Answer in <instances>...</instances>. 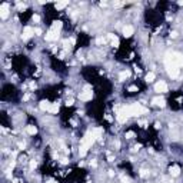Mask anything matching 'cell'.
Instances as JSON below:
<instances>
[{"instance_id":"60d3db41","label":"cell","mask_w":183,"mask_h":183,"mask_svg":"<svg viewBox=\"0 0 183 183\" xmlns=\"http://www.w3.org/2000/svg\"><path fill=\"white\" fill-rule=\"evenodd\" d=\"M139 125H140V126H143V127H144V126H146V122H139Z\"/></svg>"},{"instance_id":"30bf717a","label":"cell","mask_w":183,"mask_h":183,"mask_svg":"<svg viewBox=\"0 0 183 183\" xmlns=\"http://www.w3.org/2000/svg\"><path fill=\"white\" fill-rule=\"evenodd\" d=\"M59 37V31H54V30H49L47 31V34H46V40H49V42H52V40H56Z\"/></svg>"},{"instance_id":"8992f818","label":"cell","mask_w":183,"mask_h":183,"mask_svg":"<svg viewBox=\"0 0 183 183\" xmlns=\"http://www.w3.org/2000/svg\"><path fill=\"white\" fill-rule=\"evenodd\" d=\"M155 92H157V93H165V92H167V85H166L165 82H157L156 85H155Z\"/></svg>"},{"instance_id":"74e56055","label":"cell","mask_w":183,"mask_h":183,"mask_svg":"<svg viewBox=\"0 0 183 183\" xmlns=\"http://www.w3.org/2000/svg\"><path fill=\"white\" fill-rule=\"evenodd\" d=\"M29 97H30V94L27 93V94H24V97H23V99H24V100H29Z\"/></svg>"},{"instance_id":"4fadbf2b","label":"cell","mask_w":183,"mask_h":183,"mask_svg":"<svg viewBox=\"0 0 183 183\" xmlns=\"http://www.w3.org/2000/svg\"><path fill=\"white\" fill-rule=\"evenodd\" d=\"M62 22L60 20H57V22H53V24H52V29L50 30H54V31H60V29H62Z\"/></svg>"},{"instance_id":"8d00e7d4","label":"cell","mask_w":183,"mask_h":183,"mask_svg":"<svg viewBox=\"0 0 183 183\" xmlns=\"http://www.w3.org/2000/svg\"><path fill=\"white\" fill-rule=\"evenodd\" d=\"M30 87H31V89H36V83H34V82H31V83H30Z\"/></svg>"},{"instance_id":"603a6c76","label":"cell","mask_w":183,"mask_h":183,"mask_svg":"<svg viewBox=\"0 0 183 183\" xmlns=\"http://www.w3.org/2000/svg\"><path fill=\"white\" fill-rule=\"evenodd\" d=\"M16 6H17V9H20V10H24V9H26V5H24V3H20V2H17V3H16Z\"/></svg>"},{"instance_id":"f35d334b","label":"cell","mask_w":183,"mask_h":183,"mask_svg":"<svg viewBox=\"0 0 183 183\" xmlns=\"http://www.w3.org/2000/svg\"><path fill=\"white\" fill-rule=\"evenodd\" d=\"M62 163H63V165H66V163H67V159H66V157H63V159H62Z\"/></svg>"},{"instance_id":"2e32d148","label":"cell","mask_w":183,"mask_h":183,"mask_svg":"<svg viewBox=\"0 0 183 183\" xmlns=\"http://www.w3.org/2000/svg\"><path fill=\"white\" fill-rule=\"evenodd\" d=\"M109 39H112V46H115V47H117V46H119V39H117L115 34L109 33Z\"/></svg>"},{"instance_id":"5bb4252c","label":"cell","mask_w":183,"mask_h":183,"mask_svg":"<svg viewBox=\"0 0 183 183\" xmlns=\"http://www.w3.org/2000/svg\"><path fill=\"white\" fill-rule=\"evenodd\" d=\"M50 106H52V103H49L47 100H43V102H40V104H39V107H40L42 110H49Z\"/></svg>"},{"instance_id":"f546056e","label":"cell","mask_w":183,"mask_h":183,"mask_svg":"<svg viewBox=\"0 0 183 183\" xmlns=\"http://www.w3.org/2000/svg\"><path fill=\"white\" fill-rule=\"evenodd\" d=\"M113 6H115V7H120V6H123V3H122V2H115Z\"/></svg>"},{"instance_id":"7402d4cb","label":"cell","mask_w":183,"mask_h":183,"mask_svg":"<svg viewBox=\"0 0 183 183\" xmlns=\"http://www.w3.org/2000/svg\"><path fill=\"white\" fill-rule=\"evenodd\" d=\"M155 80V73L153 71H149L148 75H146V82H152Z\"/></svg>"},{"instance_id":"d6a6232c","label":"cell","mask_w":183,"mask_h":183,"mask_svg":"<svg viewBox=\"0 0 183 183\" xmlns=\"http://www.w3.org/2000/svg\"><path fill=\"white\" fill-rule=\"evenodd\" d=\"M140 174L142 176H148V170H140Z\"/></svg>"},{"instance_id":"7a4b0ae2","label":"cell","mask_w":183,"mask_h":183,"mask_svg":"<svg viewBox=\"0 0 183 183\" xmlns=\"http://www.w3.org/2000/svg\"><path fill=\"white\" fill-rule=\"evenodd\" d=\"M126 112H127V116H139V115L146 113V112H148V109H146V107H143L140 103H134V104L126 106Z\"/></svg>"},{"instance_id":"ac0fdd59","label":"cell","mask_w":183,"mask_h":183,"mask_svg":"<svg viewBox=\"0 0 183 183\" xmlns=\"http://www.w3.org/2000/svg\"><path fill=\"white\" fill-rule=\"evenodd\" d=\"M130 76V71L129 70H126V71H122L120 75H119V80L120 82H123L125 79H127V77Z\"/></svg>"},{"instance_id":"4dcf8cb0","label":"cell","mask_w":183,"mask_h":183,"mask_svg":"<svg viewBox=\"0 0 183 183\" xmlns=\"http://www.w3.org/2000/svg\"><path fill=\"white\" fill-rule=\"evenodd\" d=\"M136 90H137L136 86H130V87H129V92H136Z\"/></svg>"},{"instance_id":"cb8c5ba5","label":"cell","mask_w":183,"mask_h":183,"mask_svg":"<svg viewBox=\"0 0 183 183\" xmlns=\"http://www.w3.org/2000/svg\"><path fill=\"white\" fill-rule=\"evenodd\" d=\"M70 45H73V43H71V40H63V46H64V47H70Z\"/></svg>"},{"instance_id":"277c9868","label":"cell","mask_w":183,"mask_h":183,"mask_svg":"<svg viewBox=\"0 0 183 183\" xmlns=\"http://www.w3.org/2000/svg\"><path fill=\"white\" fill-rule=\"evenodd\" d=\"M166 63V71L170 77H177L179 76V66L173 64V63H169V62H165Z\"/></svg>"},{"instance_id":"ffe728a7","label":"cell","mask_w":183,"mask_h":183,"mask_svg":"<svg viewBox=\"0 0 183 183\" xmlns=\"http://www.w3.org/2000/svg\"><path fill=\"white\" fill-rule=\"evenodd\" d=\"M26 132H27L29 134H36V133H37V129H36L34 126H27Z\"/></svg>"},{"instance_id":"836d02e7","label":"cell","mask_w":183,"mask_h":183,"mask_svg":"<svg viewBox=\"0 0 183 183\" xmlns=\"http://www.w3.org/2000/svg\"><path fill=\"white\" fill-rule=\"evenodd\" d=\"M33 20H34V22H39V20H40V17H39L37 14H34V16H33Z\"/></svg>"},{"instance_id":"ab89813d","label":"cell","mask_w":183,"mask_h":183,"mask_svg":"<svg viewBox=\"0 0 183 183\" xmlns=\"http://www.w3.org/2000/svg\"><path fill=\"white\" fill-rule=\"evenodd\" d=\"M46 183H57V182H56V180H53V179H50V180H47Z\"/></svg>"},{"instance_id":"1f68e13d","label":"cell","mask_w":183,"mask_h":183,"mask_svg":"<svg viewBox=\"0 0 183 183\" xmlns=\"http://www.w3.org/2000/svg\"><path fill=\"white\" fill-rule=\"evenodd\" d=\"M170 36H172V37H173V39H174V37H177V31H172V33H170Z\"/></svg>"},{"instance_id":"ba28073f","label":"cell","mask_w":183,"mask_h":183,"mask_svg":"<svg viewBox=\"0 0 183 183\" xmlns=\"http://www.w3.org/2000/svg\"><path fill=\"white\" fill-rule=\"evenodd\" d=\"M33 34H34V30H33L30 26H27V27H24V31H23L22 37H23V40H27V39H29V37H31Z\"/></svg>"},{"instance_id":"d4e9b609","label":"cell","mask_w":183,"mask_h":183,"mask_svg":"<svg viewBox=\"0 0 183 183\" xmlns=\"http://www.w3.org/2000/svg\"><path fill=\"white\" fill-rule=\"evenodd\" d=\"M104 42H106L104 37H97V39H96V43H97V45H102V43H104Z\"/></svg>"},{"instance_id":"83f0119b","label":"cell","mask_w":183,"mask_h":183,"mask_svg":"<svg viewBox=\"0 0 183 183\" xmlns=\"http://www.w3.org/2000/svg\"><path fill=\"white\" fill-rule=\"evenodd\" d=\"M120 179H122V183H130V180L127 177H125V176H122Z\"/></svg>"},{"instance_id":"6da1fadb","label":"cell","mask_w":183,"mask_h":183,"mask_svg":"<svg viewBox=\"0 0 183 183\" xmlns=\"http://www.w3.org/2000/svg\"><path fill=\"white\" fill-rule=\"evenodd\" d=\"M94 140H96V137H94L93 132H87V133L85 134V137L82 139V142H80V149H79V155H80V157L86 156L87 149L92 148V144L94 143Z\"/></svg>"},{"instance_id":"e0dca14e","label":"cell","mask_w":183,"mask_h":183,"mask_svg":"<svg viewBox=\"0 0 183 183\" xmlns=\"http://www.w3.org/2000/svg\"><path fill=\"white\" fill-rule=\"evenodd\" d=\"M67 5H69V2H57V3L54 5V7H56L57 10H62V9H64Z\"/></svg>"},{"instance_id":"d6986e66","label":"cell","mask_w":183,"mask_h":183,"mask_svg":"<svg viewBox=\"0 0 183 183\" xmlns=\"http://www.w3.org/2000/svg\"><path fill=\"white\" fill-rule=\"evenodd\" d=\"M102 133H103V130L100 129V127H97V129L93 130V134H94V137H96V139H100V137H102Z\"/></svg>"},{"instance_id":"3957f363","label":"cell","mask_w":183,"mask_h":183,"mask_svg":"<svg viewBox=\"0 0 183 183\" xmlns=\"http://www.w3.org/2000/svg\"><path fill=\"white\" fill-rule=\"evenodd\" d=\"M165 62H169V63H173V64H176V66H183V54L182 53H176V52H173V53H167L166 54V59Z\"/></svg>"},{"instance_id":"9a60e30c","label":"cell","mask_w":183,"mask_h":183,"mask_svg":"<svg viewBox=\"0 0 183 183\" xmlns=\"http://www.w3.org/2000/svg\"><path fill=\"white\" fill-rule=\"evenodd\" d=\"M179 173H180V167L179 166H172L170 167V174L172 176H179Z\"/></svg>"},{"instance_id":"b9f144b4","label":"cell","mask_w":183,"mask_h":183,"mask_svg":"<svg viewBox=\"0 0 183 183\" xmlns=\"http://www.w3.org/2000/svg\"><path fill=\"white\" fill-rule=\"evenodd\" d=\"M90 165H92V166H93V167H96V165H97V163H96V162H94V160H93V162H90Z\"/></svg>"},{"instance_id":"484cf974","label":"cell","mask_w":183,"mask_h":183,"mask_svg":"<svg viewBox=\"0 0 183 183\" xmlns=\"http://www.w3.org/2000/svg\"><path fill=\"white\" fill-rule=\"evenodd\" d=\"M107 160H109V162H113V160H115V156H113L112 153H107Z\"/></svg>"},{"instance_id":"4316f807","label":"cell","mask_w":183,"mask_h":183,"mask_svg":"<svg viewBox=\"0 0 183 183\" xmlns=\"http://www.w3.org/2000/svg\"><path fill=\"white\" fill-rule=\"evenodd\" d=\"M126 137H127V139L134 137V133H133V132H127V133H126Z\"/></svg>"},{"instance_id":"9c48e42d","label":"cell","mask_w":183,"mask_h":183,"mask_svg":"<svg viewBox=\"0 0 183 183\" xmlns=\"http://www.w3.org/2000/svg\"><path fill=\"white\" fill-rule=\"evenodd\" d=\"M80 100H85V102H87V100H92L93 99V93L92 92H89V90H85L83 93H80Z\"/></svg>"},{"instance_id":"d590c367","label":"cell","mask_w":183,"mask_h":183,"mask_svg":"<svg viewBox=\"0 0 183 183\" xmlns=\"http://www.w3.org/2000/svg\"><path fill=\"white\" fill-rule=\"evenodd\" d=\"M34 33H36V34H42V30H40V29H36Z\"/></svg>"},{"instance_id":"5b68a950","label":"cell","mask_w":183,"mask_h":183,"mask_svg":"<svg viewBox=\"0 0 183 183\" xmlns=\"http://www.w3.org/2000/svg\"><path fill=\"white\" fill-rule=\"evenodd\" d=\"M117 122H119V123H125L126 120H127V112H126V107H122L120 110H119V112H117Z\"/></svg>"},{"instance_id":"f1b7e54d","label":"cell","mask_w":183,"mask_h":183,"mask_svg":"<svg viewBox=\"0 0 183 183\" xmlns=\"http://www.w3.org/2000/svg\"><path fill=\"white\" fill-rule=\"evenodd\" d=\"M73 103H75V100H73V99H67L66 104H67V106H71V104H73Z\"/></svg>"},{"instance_id":"44dd1931","label":"cell","mask_w":183,"mask_h":183,"mask_svg":"<svg viewBox=\"0 0 183 183\" xmlns=\"http://www.w3.org/2000/svg\"><path fill=\"white\" fill-rule=\"evenodd\" d=\"M49 112H52V113H57L59 112V104H57V103H53V104L50 106Z\"/></svg>"},{"instance_id":"8fae6325","label":"cell","mask_w":183,"mask_h":183,"mask_svg":"<svg viewBox=\"0 0 183 183\" xmlns=\"http://www.w3.org/2000/svg\"><path fill=\"white\" fill-rule=\"evenodd\" d=\"M153 104H156V106H160V107H165L166 106V100L163 97H155L152 100Z\"/></svg>"},{"instance_id":"7c38bea8","label":"cell","mask_w":183,"mask_h":183,"mask_svg":"<svg viewBox=\"0 0 183 183\" xmlns=\"http://www.w3.org/2000/svg\"><path fill=\"white\" fill-rule=\"evenodd\" d=\"M123 34H125L126 37H130V36L133 34V27L132 26H125L123 27Z\"/></svg>"},{"instance_id":"52a82bcc","label":"cell","mask_w":183,"mask_h":183,"mask_svg":"<svg viewBox=\"0 0 183 183\" xmlns=\"http://www.w3.org/2000/svg\"><path fill=\"white\" fill-rule=\"evenodd\" d=\"M9 16V5L7 3H3L0 6V17L2 19H7Z\"/></svg>"},{"instance_id":"e575fe53","label":"cell","mask_w":183,"mask_h":183,"mask_svg":"<svg viewBox=\"0 0 183 183\" xmlns=\"http://www.w3.org/2000/svg\"><path fill=\"white\" fill-rule=\"evenodd\" d=\"M36 165H37V163H36L34 160H33V162H30V167H36Z\"/></svg>"}]
</instances>
